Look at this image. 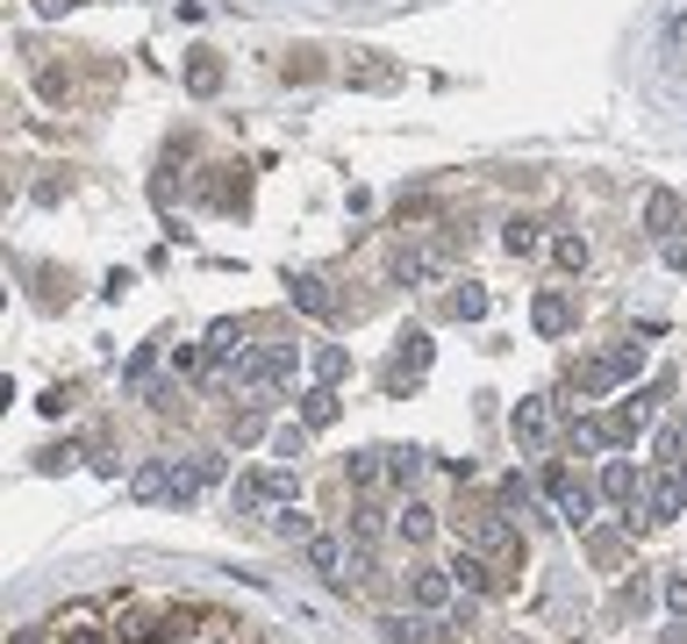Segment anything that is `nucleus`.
I'll return each mask as SVG.
<instances>
[{"label":"nucleus","mask_w":687,"mask_h":644,"mask_svg":"<svg viewBox=\"0 0 687 644\" xmlns=\"http://www.w3.org/2000/svg\"><path fill=\"white\" fill-rule=\"evenodd\" d=\"M216 480H222V458H144L129 472V501H144V509H158V501L165 509H194Z\"/></svg>","instance_id":"1"},{"label":"nucleus","mask_w":687,"mask_h":644,"mask_svg":"<svg viewBox=\"0 0 687 644\" xmlns=\"http://www.w3.org/2000/svg\"><path fill=\"white\" fill-rule=\"evenodd\" d=\"M472 243V229H430V237H416V243H402L394 251V280L402 287H430L437 272H451V258Z\"/></svg>","instance_id":"2"},{"label":"nucleus","mask_w":687,"mask_h":644,"mask_svg":"<svg viewBox=\"0 0 687 644\" xmlns=\"http://www.w3.org/2000/svg\"><path fill=\"white\" fill-rule=\"evenodd\" d=\"M637 365H645V344H608V351H594V359L573 365V394L580 402H602L623 380H637Z\"/></svg>","instance_id":"3"},{"label":"nucleus","mask_w":687,"mask_h":644,"mask_svg":"<svg viewBox=\"0 0 687 644\" xmlns=\"http://www.w3.org/2000/svg\"><path fill=\"white\" fill-rule=\"evenodd\" d=\"M301 495V472L294 466H258L229 487V516H266V509H287Z\"/></svg>","instance_id":"4"},{"label":"nucleus","mask_w":687,"mask_h":644,"mask_svg":"<svg viewBox=\"0 0 687 644\" xmlns=\"http://www.w3.org/2000/svg\"><path fill=\"white\" fill-rule=\"evenodd\" d=\"M544 495L559 501V516H566L573 530H587V523H594V501H602V487H587V480L566 466V458H544Z\"/></svg>","instance_id":"5"},{"label":"nucleus","mask_w":687,"mask_h":644,"mask_svg":"<svg viewBox=\"0 0 687 644\" xmlns=\"http://www.w3.org/2000/svg\"><path fill=\"white\" fill-rule=\"evenodd\" d=\"M466 544H472V551H487V559H495L501 573H523V530H516L509 516H472Z\"/></svg>","instance_id":"6"},{"label":"nucleus","mask_w":687,"mask_h":644,"mask_svg":"<svg viewBox=\"0 0 687 644\" xmlns=\"http://www.w3.org/2000/svg\"><path fill=\"white\" fill-rule=\"evenodd\" d=\"M509 437L523 444V451H544V444L559 437V402L552 394H523V402L509 408Z\"/></svg>","instance_id":"7"},{"label":"nucleus","mask_w":687,"mask_h":644,"mask_svg":"<svg viewBox=\"0 0 687 644\" xmlns=\"http://www.w3.org/2000/svg\"><path fill=\"white\" fill-rule=\"evenodd\" d=\"M194 623V609H179V602H158V609H129L122 616V644H165V637H179Z\"/></svg>","instance_id":"8"},{"label":"nucleus","mask_w":687,"mask_h":644,"mask_svg":"<svg viewBox=\"0 0 687 644\" xmlns=\"http://www.w3.org/2000/svg\"><path fill=\"white\" fill-rule=\"evenodd\" d=\"M430 359H437L430 330H402L394 336V365H387V394H408L423 373H430Z\"/></svg>","instance_id":"9"},{"label":"nucleus","mask_w":687,"mask_h":644,"mask_svg":"<svg viewBox=\"0 0 687 644\" xmlns=\"http://www.w3.org/2000/svg\"><path fill=\"white\" fill-rule=\"evenodd\" d=\"M344 80H351V94H402V58H387V51H351V65H344Z\"/></svg>","instance_id":"10"},{"label":"nucleus","mask_w":687,"mask_h":644,"mask_svg":"<svg viewBox=\"0 0 687 644\" xmlns=\"http://www.w3.org/2000/svg\"><path fill=\"white\" fill-rule=\"evenodd\" d=\"M637 509H645V523H680V516H687V472H680V466L652 472V480H645V501H637ZM631 523H637V516H631Z\"/></svg>","instance_id":"11"},{"label":"nucleus","mask_w":687,"mask_h":644,"mask_svg":"<svg viewBox=\"0 0 687 644\" xmlns=\"http://www.w3.org/2000/svg\"><path fill=\"white\" fill-rule=\"evenodd\" d=\"M573 322H580L573 287H538V301H530V330H538L544 344H559V336H573Z\"/></svg>","instance_id":"12"},{"label":"nucleus","mask_w":687,"mask_h":644,"mask_svg":"<svg viewBox=\"0 0 687 644\" xmlns=\"http://www.w3.org/2000/svg\"><path fill=\"white\" fill-rule=\"evenodd\" d=\"M666 387H674V380H652L645 394H623V402L608 408V423H616V444H623V451H631V444L652 429V408H659V394H666Z\"/></svg>","instance_id":"13"},{"label":"nucleus","mask_w":687,"mask_h":644,"mask_svg":"<svg viewBox=\"0 0 687 644\" xmlns=\"http://www.w3.org/2000/svg\"><path fill=\"white\" fill-rule=\"evenodd\" d=\"M451 580H458V588H472V594H509V573H501V565L487 559V551H472V544H458Z\"/></svg>","instance_id":"14"},{"label":"nucleus","mask_w":687,"mask_h":644,"mask_svg":"<svg viewBox=\"0 0 687 644\" xmlns=\"http://www.w3.org/2000/svg\"><path fill=\"white\" fill-rule=\"evenodd\" d=\"M451 594H458L451 565H416V573H408V602H416L423 616H437V609H451Z\"/></svg>","instance_id":"15"},{"label":"nucleus","mask_w":687,"mask_h":644,"mask_svg":"<svg viewBox=\"0 0 687 644\" xmlns=\"http://www.w3.org/2000/svg\"><path fill=\"white\" fill-rule=\"evenodd\" d=\"M602 501H616V509L637 516V501H645V480H637L631 458H602Z\"/></svg>","instance_id":"16"},{"label":"nucleus","mask_w":687,"mask_h":644,"mask_svg":"<svg viewBox=\"0 0 687 644\" xmlns=\"http://www.w3.org/2000/svg\"><path fill=\"white\" fill-rule=\"evenodd\" d=\"M287 287H294V309H309L315 322H337V315H344V301L330 294V280H323V272H294Z\"/></svg>","instance_id":"17"},{"label":"nucleus","mask_w":687,"mask_h":644,"mask_svg":"<svg viewBox=\"0 0 687 644\" xmlns=\"http://www.w3.org/2000/svg\"><path fill=\"white\" fill-rule=\"evenodd\" d=\"M645 229H652V237H680V229H687V201H680L674 187H652L645 194Z\"/></svg>","instance_id":"18"},{"label":"nucleus","mask_w":687,"mask_h":644,"mask_svg":"<svg viewBox=\"0 0 687 644\" xmlns=\"http://www.w3.org/2000/svg\"><path fill=\"white\" fill-rule=\"evenodd\" d=\"M301 559H309V573H323L330 580V588H351V573H344V544H337V537H323V530H315L309 537V544H301Z\"/></svg>","instance_id":"19"},{"label":"nucleus","mask_w":687,"mask_h":644,"mask_svg":"<svg viewBox=\"0 0 687 644\" xmlns=\"http://www.w3.org/2000/svg\"><path fill=\"white\" fill-rule=\"evenodd\" d=\"M222 80H229V65H222L216 51H187V94H194V101H216Z\"/></svg>","instance_id":"20"},{"label":"nucleus","mask_w":687,"mask_h":644,"mask_svg":"<svg viewBox=\"0 0 687 644\" xmlns=\"http://www.w3.org/2000/svg\"><path fill=\"white\" fill-rule=\"evenodd\" d=\"M243 194H251V187H243V165H216V179H201V201L208 208H243Z\"/></svg>","instance_id":"21"},{"label":"nucleus","mask_w":687,"mask_h":644,"mask_svg":"<svg viewBox=\"0 0 687 644\" xmlns=\"http://www.w3.org/2000/svg\"><path fill=\"white\" fill-rule=\"evenodd\" d=\"M323 72H330V58L315 51V43H301V51H287V58H280V80H287V86H315Z\"/></svg>","instance_id":"22"},{"label":"nucleus","mask_w":687,"mask_h":644,"mask_svg":"<svg viewBox=\"0 0 687 644\" xmlns=\"http://www.w3.org/2000/svg\"><path fill=\"white\" fill-rule=\"evenodd\" d=\"M394 537H402V544H430V537H437V509H430V501H408V509L394 516Z\"/></svg>","instance_id":"23"},{"label":"nucleus","mask_w":687,"mask_h":644,"mask_svg":"<svg viewBox=\"0 0 687 644\" xmlns=\"http://www.w3.org/2000/svg\"><path fill=\"white\" fill-rule=\"evenodd\" d=\"M344 480L358 487V495H373V487L387 480V451H351L344 458Z\"/></svg>","instance_id":"24"},{"label":"nucleus","mask_w":687,"mask_h":644,"mask_svg":"<svg viewBox=\"0 0 687 644\" xmlns=\"http://www.w3.org/2000/svg\"><path fill=\"white\" fill-rule=\"evenodd\" d=\"M573 451H623V444H616V423H608V416H580L573 423Z\"/></svg>","instance_id":"25"},{"label":"nucleus","mask_w":687,"mask_h":644,"mask_svg":"<svg viewBox=\"0 0 687 644\" xmlns=\"http://www.w3.org/2000/svg\"><path fill=\"white\" fill-rule=\"evenodd\" d=\"M337 416H344L337 387H309V394H301V423H309V429H330Z\"/></svg>","instance_id":"26"},{"label":"nucleus","mask_w":687,"mask_h":644,"mask_svg":"<svg viewBox=\"0 0 687 644\" xmlns=\"http://www.w3.org/2000/svg\"><path fill=\"white\" fill-rule=\"evenodd\" d=\"M445 315H451V322H480V315H487V287H480V280L451 287V294H445Z\"/></svg>","instance_id":"27"},{"label":"nucleus","mask_w":687,"mask_h":644,"mask_svg":"<svg viewBox=\"0 0 687 644\" xmlns=\"http://www.w3.org/2000/svg\"><path fill=\"white\" fill-rule=\"evenodd\" d=\"M501 243H509L516 258H530V251H544V222H530V215H516L509 229H501Z\"/></svg>","instance_id":"28"},{"label":"nucleus","mask_w":687,"mask_h":644,"mask_svg":"<svg viewBox=\"0 0 687 644\" xmlns=\"http://www.w3.org/2000/svg\"><path fill=\"white\" fill-rule=\"evenodd\" d=\"M272 537H287V544H309L315 523L301 516V501H287V509H272Z\"/></svg>","instance_id":"29"},{"label":"nucleus","mask_w":687,"mask_h":644,"mask_svg":"<svg viewBox=\"0 0 687 644\" xmlns=\"http://www.w3.org/2000/svg\"><path fill=\"white\" fill-rule=\"evenodd\" d=\"M423 466H430V458H423L416 444H402V451H387V480H394V487H416V472H423Z\"/></svg>","instance_id":"30"},{"label":"nucleus","mask_w":687,"mask_h":644,"mask_svg":"<svg viewBox=\"0 0 687 644\" xmlns=\"http://www.w3.org/2000/svg\"><path fill=\"white\" fill-rule=\"evenodd\" d=\"M344 373H351V351L344 344H323V351H315V380H323V387H337Z\"/></svg>","instance_id":"31"},{"label":"nucleus","mask_w":687,"mask_h":644,"mask_svg":"<svg viewBox=\"0 0 687 644\" xmlns=\"http://www.w3.org/2000/svg\"><path fill=\"white\" fill-rule=\"evenodd\" d=\"M652 451H659V466H687V423L659 429V437H652Z\"/></svg>","instance_id":"32"},{"label":"nucleus","mask_w":687,"mask_h":644,"mask_svg":"<svg viewBox=\"0 0 687 644\" xmlns=\"http://www.w3.org/2000/svg\"><path fill=\"white\" fill-rule=\"evenodd\" d=\"M301 451H309V423H294V429H272V458L301 466Z\"/></svg>","instance_id":"33"},{"label":"nucleus","mask_w":687,"mask_h":644,"mask_svg":"<svg viewBox=\"0 0 687 644\" xmlns=\"http://www.w3.org/2000/svg\"><path fill=\"white\" fill-rule=\"evenodd\" d=\"M379 530H387V523H379V509H373V501H358V509H351V544H379Z\"/></svg>","instance_id":"34"},{"label":"nucleus","mask_w":687,"mask_h":644,"mask_svg":"<svg viewBox=\"0 0 687 644\" xmlns=\"http://www.w3.org/2000/svg\"><path fill=\"white\" fill-rule=\"evenodd\" d=\"M72 466H80L72 444H43V451H37V472H72Z\"/></svg>","instance_id":"35"},{"label":"nucleus","mask_w":687,"mask_h":644,"mask_svg":"<svg viewBox=\"0 0 687 644\" xmlns=\"http://www.w3.org/2000/svg\"><path fill=\"white\" fill-rule=\"evenodd\" d=\"M379 637H387V644H423V623H408V616H379Z\"/></svg>","instance_id":"36"},{"label":"nucleus","mask_w":687,"mask_h":644,"mask_svg":"<svg viewBox=\"0 0 687 644\" xmlns=\"http://www.w3.org/2000/svg\"><path fill=\"white\" fill-rule=\"evenodd\" d=\"M58 644H115L101 623H72V631H58Z\"/></svg>","instance_id":"37"},{"label":"nucleus","mask_w":687,"mask_h":644,"mask_svg":"<svg viewBox=\"0 0 687 644\" xmlns=\"http://www.w3.org/2000/svg\"><path fill=\"white\" fill-rule=\"evenodd\" d=\"M666 609H674V616H687V573H666Z\"/></svg>","instance_id":"38"},{"label":"nucleus","mask_w":687,"mask_h":644,"mask_svg":"<svg viewBox=\"0 0 687 644\" xmlns=\"http://www.w3.org/2000/svg\"><path fill=\"white\" fill-rule=\"evenodd\" d=\"M552 251H559V266H587V237H559Z\"/></svg>","instance_id":"39"},{"label":"nucleus","mask_w":687,"mask_h":644,"mask_svg":"<svg viewBox=\"0 0 687 644\" xmlns=\"http://www.w3.org/2000/svg\"><path fill=\"white\" fill-rule=\"evenodd\" d=\"M258 429H266V416H229V437H237V444H251Z\"/></svg>","instance_id":"40"},{"label":"nucleus","mask_w":687,"mask_h":644,"mask_svg":"<svg viewBox=\"0 0 687 644\" xmlns=\"http://www.w3.org/2000/svg\"><path fill=\"white\" fill-rule=\"evenodd\" d=\"M37 408H43V416H65V408H72V387H51V394H43Z\"/></svg>","instance_id":"41"},{"label":"nucleus","mask_w":687,"mask_h":644,"mask_svg":"<svg viewBox=\"0 0 687 644\" xmlns=\"http://www.w3.org/2000/svg\"><path fill=\"white\" fill-rule=\"evenodd\" d=\"M666 266H674V272H687V237H666Z\"/></svg>","instance_id":"42"},{"label":"nucleus","mask_w":687,"mask_h":644,"mask_svg":"<svg viewBox=\"0 0 687 644\" xmlns=\"http://www.w3.org/2000/svg\"><path fill=\"white\" fill-rule=\"evenodd\" d=\"M37 8H43V14H72V8H80V0H37Z\"/></svg>","instance_id":"43"},{"label":"nucleus","mask_w":687,"mask_h":644,"mask_svg":"<svg viewBox=\"0 0 687 644\" xmlns=\"http://www.w3.org/2000/svg\"><path fill=\"white\" fill-rule=\"evenodd\" d=\"M14 644H43V637H37V631H22V637H14Z\"/></svg>","instance_id":"44"}]
</instances>
